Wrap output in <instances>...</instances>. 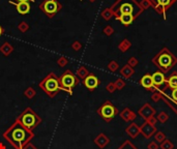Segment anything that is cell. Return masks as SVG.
I'll return each instance as SVG.
<instances>
[{
	"label": "cell",
	"mask_w": 177,
	"mask_h": 149,
	"mask_svg": "<svg viewBox=\"0 0 177 149\" xmlns=\"http://www.w3.org/2000/svg\"><path fill=\"white\" fill-rule=\"evenodd\" d=\"M34 137L33 130H30L22 124L19 120L15 121L3 133V138L15 149H23L26 144H28Z\"/></svg>",
	"instance_id": "obj_1"
},
{
	"label": "cell",
	"mask_w": 177,
	"mask_h": 149,
	"mask_svg": "<svg viewBox=\"0 0 177 149\" xmlns=\"http://www.w3.org/2000/svg\"><path fill=\"white\" fill-rule=\"evenodd\" d=\"M39 87L50 97H54L60 90H62V87L60 86L59 83V78L53 72L49 73L45 79L40 81Z\"/></svg>",
	"instance_id": "obj_2"
},
{
	"label": "cell",
	"mask_w": 177,
	"mask_h": 149,
	"mask_svg": "<svg viewBox=\"0 0 177 149\" xmlns=\"http://www.w3.org/2000/svg\"><path fill=\"white\" fill-rule=\"evenodd\" d=\"M17 120L30 130H33L42 122V118L34 112L31 108H26L23 112L17 117Z\"/></svg>",
	"instance_id": "obj_3"
},
{
	"label": "cell",
	"mask_w": 177,
	"mask_h": 149,
	"mask_svg": "<svg viewBox=\"0 0 177 149\" xmlns=\"http://www.w3.org/2000/svg\"><path fill=\"white\" fill-rule=\"evenodd\" d=\"M60 86L62 87V91L73 94V88L79 84V78L76 76L70 69H66L59 77Z\"/></svg>",
	"instance_id": "obj_4"
},
{
	"label": "cell",
	"mask_w": 177,
	"mask_h": 149,
	"mask_svg": "<svg viewBox=\"0 0 177 149\" xmlns=\"http://www.w3.org/2000/svg\"><path fill=\"white\" fill-rule=\"evenodd\" d=\"M39 8L44 12L49 19H52L62 9V4L58 0H44L40 2Z\"/></svg>",
	"instance_id": "obj_5"
},
{
	"label": "cell",
	"mask_w": 177,
	"mask_h": 149,
	"mask_svg": "<svg viewBox=\"0 0 177 149\" xmlns=\"http://www.w3.org/2000/svg\"><path fill=\"white\" fill-rule=\"evenodd\" d=\"M116 112H117V111H116L115 107L109 102L104 103L102 107L98 109V114H100L104 118V119L107 120V121L112 119V118L115 116Z\"/></svg>",
	"instance_id": "obj_6"
},
{
	"label": "cell",
	"mask_w": 177,
	"mask_h": 149,
	"mask_svg": "<svg viewBox=\"0 0 177 149\" xmlns=\"http://www.w3.org/2000/svg\"><path fill=\"white\" fill-rule=\"evenodd\" d=\"M83 82H84L85 87L88 88L89 90H91V91L92 90H94L95 88L98 86V84H100V80H98L93 74L88 75L87 77L83 80Z\"/></svg>",
	"instance_id": "obj_7"
},
{
	"label": "cell",
	"mask_w": 177,
	"mask_h": 149,
	"mask_svg": "<svg viewBox=\"0 0 177 149\" xmlns=\"http://www.w3.org/2000/svg\"><path fill=\"white\" fill-rule=\"evenodd\" d=\"M9 3L14 4V5L16 6L17 12H19L20 15H27L30 12V8H31L30 2H15V1L9 0Z\"/></svg>",
	"instance_id": "obj_8"
},
{
	"label": "cell",
	"mask_w": 177,
	"mask_h": 149,
	"mask_svg": "<svg viewBox=\"0 0 177 149\" xmlns=\"http://www.w3.org/2000/svg\"><path fill=\"white\" fill-rule=\"evenodd\" d=\"M158 64L161 65V67L168 69L172 64V57L169 54H163L158 58Z\"/></svg>",
	"instance_id": "obj_9"
},
{
	"label": "cell",
	"mask_w": 177,
	"mask_h": 149,
	"mask_svg": "<svg viewBox=\"0 0 177 149\" xmlns=\"http://www.w3.org/2000/svg\"><path fill=\"white\" fill-rule=\"evenodd\" d=\"M14 47L9 42H5L0 46V52L4 55V56H9L12 52H14Z\"/></svg>",
	"instance_id": "obj_10"
},
{
	"label": "cell",
	"mask_w": 177,
	"mask_h": 149,
	"mask_svg": "<svg viewBox=\"0 0 177 149\" xmlns=\"http://www.w3.org/2000/svg\"><path fill=\"white\" fill-rule=\"evenodd\" d=\"M152 77V82L154 85H161L165 82V76L163 75V73L156 72L151 76Z\"/></svg>",
	"instance_id": "obj_11"
},
{
	"label": "cell",
	"mask_w": 177,
	"mask_h": 149,
	"mask_svg": "<svg viewBox=\"0 0 177 149\" xmlns=\"http://www.w3.org/2000/svg\"><path fill=\"white\" fill-rule=\"evenodd\" d=\"M117 19L119 20L123 25L128 26V25L131 24V22H133V20H134V17L131 14H121V16L118 17Z\"/></svg>",
	"instance_id": "obj_12"
},
{
	"label": "cell",
	"mask_w": 177,
	"mask_h": 149,
	"mask_svg": "<svg viewBox=\"0 0 177 149\" xmlns=\"http://www.w3.org/2000/svg\"><path fill=\"white\" fill-rule=\"evenodd\" d=\"M141 85H142L144 88H150L153 85L152 77L149 75L144 76V77L142 78V80H141Z\"/></svg>",
	"instance_id": "obj_13"
},
{
	"label": "cell",
	"mask_w": 177,
	"mask_h": 149,
	"mask_svg": "<svg viewBox=\"0 0 177 149\" xmlns=\"http://www.w3.org/2000/svg\"><path fill=\"white\" fill-rule=\"evenodd\" d=\"M76 74H77V77L79 78V79L84 80L85 78L89 75V72H88L85 66H80L79 69H77V73H76Z\"/></svg>",
	"instance_id": "obj_14"
},
{
	"label": "cell",
	"mask_w": 177,
	"mask_h": 149,
	"mask_svg": "<svg viewBox=\"0 0 177 149\" xmlns=\"http://www.w3.org/2000/svg\"><path fill=\"white\" fill-rule=\"evenodd\" d=\"M17 28L20 32H21V33H26V32L30 29V25L27 23V22L22 21V22H20V23L18 24Z\"/></svg>",
	"instance_id": "obj_15"
},
{
	"label": "cell",
	"mask_w": 177,
	"mask_h": 149,
	"mask_svg": "<svg viewBox=\"0 0 177 149\" xmlns=\"http://www.w3.org/2000/svg\"><path fill=\"white\" fill-rule=\"evenodd\" d=\"M94 142H95V144H97V146H100V147H104V146H105L106 144L109 142V140L104 135H100L94 140Z\"/></svg>",
	"instance_id": "obj_16"
},
{
	"label": "cell",
	"mask_w": 177,
	"mask_h": 149,
	"mask_svg": "<svg viewBox=\"0 0 177 149\" xmlns=\"http://www.w3.org/2000/svg\"><path fill=\"white\" fill-rule=\"evenodd\" d=\"M24 95L26 97L28 100H32L35 95H36V91H35V89L33 87H28L25 89L24 91Z\"/></svg>",
	"instance_id": "obj_17"
},
{
	"label": "cell",
	"mask_w": 177,
	"mask_h": 149,
	"mask_svg": "<svg viewBox=\"0 0 177 149\" xmlns=\"http://www.w3.org/2000/svg\"><path fill=\"white\" fill-rule=\"evenodd\" d=\"M120 12L121 14H131L133 12V6L128 3H124L120 6Z\"/></svg>",
	"instance_id": "obj_18"
},
{
	"label": "cell",
	"mask_w": 177,
	"mask_h": 149,
	"mask_svg": "<svg viewBox=\"0 0 177 149\" xmlns=\"http://www.w3.org/2000/svg\"><path fill=\"white\" fill-rule=\"evenodd\" d=\"M67 63H69V60H67V58L64 57V56H60L59 58H58V60H57V64L59 65L60 67L66 66Z\"/></svg>",
	"instance_id": "obj_19"
},
{
	"label": "cell",
	"mask_w": 177,
	"mask_h": 149,
	"mask_svg": "<svg viewBox=\"0 0 177 149\" xmlns=\"http://www.w3.org/2000/svg\"><path fill=\"white\" fill-rule=\"evenodd\" d=\"M169 84H170V87H172L173 89L177 88V76H173L169 79Z\"/></svg>",
	"instance_id": "obj_20"
},
{
	"label": "cell",
	"mask_w": 177,
	"mask_h": 149,
	"mask_svg": "<svg viewBox=\"0 0 177 149\" xmlns=\"http://www.w3.org/2000/svg\"><path fill=\"white\" fill-rule=\"evenodd\" d=\"M82 48V45H81L80 42H78V40H76L72 44V49L74 50V51H79V50Z\"/></svg>",
	"instance_id": "obj_21"
},
{
	"label": "cell",
	"mask_w": 177,
	"mask_h": 149,
	"mask_svg": "<svg viewBox=\"0 0 177 149\" xmlns=\"http://www.w3.org/2000/svg\"><path fill=\"white\" fill-rule=\"evenodd\" d=\"M23 149H37V147L35 145H33V144H31V143H28V144H26L25 145V147Z\"/></svg>",
	"instance_id": "obj_22"
},
{
	"label": "cell",
	"mask_w": 177,
	"mask_h": 149,
	"mask_svg": "<svg viewBox=\"0 0 177 149\" xmlns=\"http://www.w3.org/2000/svg\"><path fill=\"white\" fill-rule=\"evenodd\" d=\"M158 2L161 5H167V4L170 3V0H158Z\"/></svg>",
	"instance_id": "obj_23"
},
{
	"label": "cell",
	"mask_w": 177,
	"mask_h": 149,
	"mask_svg": "<svg viewBox=\"0 0 177 149\" xmlns=\"http://www.w3.org/2000/svg\"><path fill=\"white\" fill-rule=\"evenodd\" d=\"M172 97H173L175 100H177V88H175V89L172 91Z\"/></svg>",
	"instance_id": "obj_24"
},
{
	"label": "cell",
	"mask_w": 177,
	"mask_h": 149,
	"mask_svg": "<svg viewBox=\"0 0 177 149\" xmlns=\"http://www.w3.org/2000/svg\"><path fill=\"white\" fill-rule=\"evenodd\" d=\"M35 0H17L16 2H34Z\"/></svg>",
	"instance_id": "obj_25"
},
{
	"label": "cell",
	"mask_w": 177,
	"mask_h": 149,
	"mask_svg": "<svg viewBox=\"0 0 177 149\" xmlns=\"http://www.w3.org/2000/svg\"><path fill=\"white\" fill-rule=\"evenodd\" d=\"M3 33H4V29H3V27L0 25V36H1V35L3 34Z\"/></svg>",
	"instance_id": "obj_26"
},
{
	"label": "cell",
	"mask_w": 177,
	"mask_h": 149,
	"mask_svg": "<svg viewBox=\"0 0 177 149\" xmlns=\"http://www.w3.org/2000/svg\"><path fill=\"white\" fill-rule=\"evenodd\" d=\"M0 149H6V146L2 142H0Z\"/></svg>",
	"instance_id": "obj_27"
},
{
	"label": "cell",
	"mask_w": 177,
	"mask_h": 149,
	"mask_svg": "<svg viewBox=\"0 0 177 149\" xmlns=\"http://www.w3.org/2000/svg\"><path fill=\"white\" fill-rule=\"evenodd\" d=\"M89 1H90V2H94L95 0H89Z\"/></svg>",
	"instance_id": "obj_28"
},
{
	"label": "cell",
	"mask_w": 177,
	"mask_h": 149,
	"mask_svg": "<svg viewBox=\"0 0 177 149\" xmlns=\"http://www.w3.org/2000/svg\"><path fill=\"white\" fill-rule=\"evenodd\" d=\"M12 1H15V2H16V1H17V0H12Z\"/></svg>",
	"instance_id": "obj_29"
},
{
	"label": "cell",
	"mask_w": 177,
	"mask_h": 149,
	"mask_svg": "<svg viewBox=\"0 0 177 149\" xmlns=\"http://www.w3.org/2000/svg\"><path fill=\"white\" fill-rule=\"evenodd\" d=\"M81 1H83V0H81Z\"/></svg>",
	"instance_id": "obj_30"
}]
</instances>
